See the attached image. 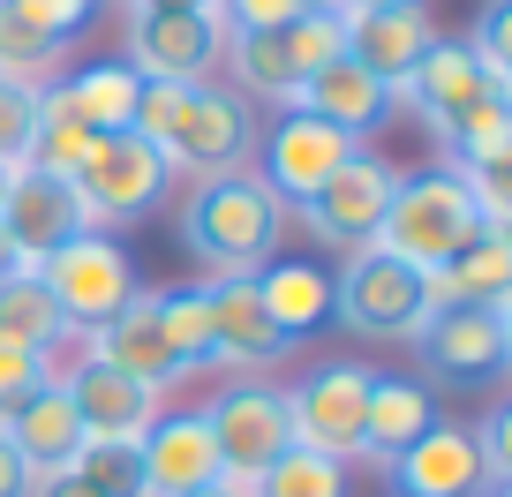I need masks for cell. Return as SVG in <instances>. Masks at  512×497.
<instances>
[{"mask_svg": "<svg viewBox=\"0 0 512 497\" xmlns=\"http://www.w3.org/2000/svg\"><path fill=\"white\" fill-rule=\"evenodd\" d=\"M174 226H181V249H189L211 279H256L279 257L287 211L256 181V166H226V174H211V181H189Z\"/></svg>", "mask_w": 512, "mask_h": 497, "instance_id": "obj_1", "label": "cell"}, {"mask_svg": "<svg viewBox=\"0 0 512 497\" xmlns=\"http://www.w3.org/2000/svg\"><path fill=\"white\" fill-rule=\"evenodd\" d=\"M475 234H482V219H475L467 181L452 174V166H437V174H400V189L384 204V226H377V249L400 257L407 272H437V264H452Z\"/></svg>", "mask_w": 512, "mask_h": 497, "instance_id": "obj_2", "label": "cell"}, {"mask_svg": "<svg viewBox=\"0 0 512 497\" xmlns=\"http://www.w3.org/2000/svg\"><path fill=\"white\" fill-rule=\"evenodd\" d=\"M422 362L430 392H482L512 369V302H460V309H430L422 332L407 339Z\"/></svg>", "mask_w": 512, "mask_h": 497, "instance_id": "obj_3", "label": "cell"}, {"mask_svg": "<svg viewBox=\"0 0 512 497\" xmlns=\"http://www.w3.org/2000/svg\"><path fill=\"white\" fill-rule=\"evenodd\" d=\"M256 151V106L234 91V83H181L174 91V113H166V136H159V159L166 174H189V181H211L226 166H249Z\"/></svg>", "mask_w": 512, "mask_h": 497, "instance_id": "obj_4", "label": "cell"}, {"mask_svg": "<svg viewBox=\"0 0 512 497\" xmlns=\"http://www.w3.org/2000/svg\"><path fill=\"white\" fill-rule=\"evenodd\" d=\"M38 287L53 294V309H61L68 339H91L98 324H113L128 309V294H136V257H128L113 234H68L53 257H38Z\"/></svg>", "mask_w": 512, "mask_h": 497, "instance_id": "obj_5", "label": "cell"}, {"mask_svg": "<svg viewBox=\"0 0 512 497\" xmlns=\"http://www.w3.org/2000/svg\"><path fill=\"white\" fill-rule=\"evenodd\" d=\"M332 317L354 339H415L430 302H422V272H407L400 257H384L377 241L347 249V264L332 272Z\"/></svg>", "mask_w": 512, "mask_h": 497, "instance_id": "obj_6", "label": "cell"}, {"mask_svg": "<svg viewBox=\"0 0 512 497\" xmlns=\"http://www.w3.org/2000/svg\"><path fill=\"white\" fill-rule=\"evenodd\" d=\"M204 422H211V445H219V475L241 482V490L294 445L287 392H279L272 377H234V385L204 407Z\"/></svg>", "mask_w": 512, "mask_h": 497, "instance_id": "obj_7", "label": "cell"}, {"mask_svg": "<svg viewBox=\"0 0 512 497\" xmlns=\"http://www.w3.org/2000/svg\"><path fill=\"white\" fill-rule=\"evenodd\" d=\"M354 151H362L354 136H339V129H324L317 113L287 106V113L272 121V129L256 136V151H249V159H256V181H264V189L279 196V211H302L309 196H317L324 181H332L339 166L354 159Z\"/></svg>", "mask_w": 512, "mask_h": 497, "instance_id": "obj_8", "label": "cell"}, {"mask_svg": "<svg viewBox=\"0 0 512 497\" xmlns=\"http://www.w3.org/2000/svg\"><path fill=\"white\" fill-rule=\"evenodd\" d=\"M166 189H174V174H166V159L144 144V136H128V129L121 136H91V159H83V174H76V196H83V211H91L98 234L144 219Z\"/></svg>", "mask_w": 512, "mask_h": 497, "instance_id": "obj_9", "label": "cell"}, {"mask_svg": "<svg viewBox=\"0 0 512 497\" xmlns=\"http://www.w3.org/2000/svg\"><path fill=\"white\" fill-rule=\"evenodd\" d=\"M369 362H317L302 385H287V422L294 445L324 452V460L347 467L362 452V407H369Z\"/></svg>", "mask_w": 512, "mask_h": 497, "instance_id": "obj_10", "label": "cell"}, {"mask_svg": "<svg viewBox=\"0 0 512 497\" xmlns=\"http://www.w3.org/2000/svg\"><path fill=\"white\" fill-rule=\"evenodd\" d=\"M392 189H400V166L377 159V151H354V159L302 204V226L324 241V249H339V257H347V249H369V241H377V226H384Z\"/></svg>", "mask_w": 512, "mask_h": 497, "instance_id": "obj_11", "label": "cell"}, {"mask_svg": "<svg viewBox=\"0 0 512 497\" xmlns=\"http://www.w3.org/2000/svg\"><path fill=\"white\" fill-rule=\"evenodd\" d=\"M0 234L16 249L23 272H38V257H53L68 234H91V211H83L76 181H53L38 166H16L8 174V196H0Z\"/></svg>", "mask_w": 512, "mask_h": 497, "instance_id": "obj_12", "label": "cell"}, {"mask_svg": "<svg viewBox=\"0 0 512 497\" xmlns=\"http://www.w3.org/2000/svg\"><path fill=\"white\" fill-rule=\"evenodd\" d=\"M204 309H211V369L272 377L294 354V339H279V324L256 302V279H204Z\"/></svg>", "mask_w": 512, "mask_h": 497, "instance_id": "obj_13", "label": "cell"}, {"mask_svg": "<svg viewBox=\"0 0 512 497\" xmlns=\"http://www.w3.org/2000/svg\"><path fill=\"white\" fill-rule=\"evenodd\" d=\"M339 38H347V61L362 68V76H377L384 91L400 98V83L415 76V61L437 46V23L422 0H407V8H347L339 16Z\"/></svg>", "mask_w": 512, "mask_h": 497, "instance_id": "obj_14", "label": "cell"}, {"mask_svg": "<svg viewBox=\"0 0 512 497\" xmlns=\"http://www.w3.org/2000/svg\"><path fill=\"white\" fill-rule=\"evenodd\" d=\"M61 385H68V400H76L91 445H136V437L166 415V392H151V385H136V377H121V369H106L98 354H83L76 369H61Z\"/></svg>", "mask_w": 512, "mask_h": 497, "instance_id": "obj_15", "label": "cell"}, {"mask_svg": "<svg viewBox=\"0 0 512 497\" xmlns=\"http://www.w3.org/2000/svg\"><path fill=\"white\" fill-rule=\"evenodd\" d=\"M226 53L219 16H128V68L144 83H204Z\"/></svg>", "mask_w": 512, "mask_h": 497, "instance_id": "obj_16", "label": "cell"}, {"mask_svg": "<svg viewBox=\"0 0 512 497\" xmlns=\"http://www.w3.org/2000/svg\"><path fill=\"white\" fill-rule=\"evenodd\" d=\"M136 460H144V490H151V497H189V490L226 482L204 407H166V415L136 437Z\"/></svg>", "mask_w": 512, "mask_h": 497, "instance_id": "obj_17", "label": "cell"}, {"mask_svg": "<svg viewBox=\"0 0 512 497\" xmlns=\"http://www.w3.org/2000/svg\"><path fill=\"white\" fill-rule=\"evenodd\" d=\"M136 98H144V76L128 61H91L76 76H53L38 91V113H53V121H68L83 136H121L136 121Z\"/></svg>", "mask_w": 512, "mask_h": 497, "instance_id": "obj_18", "label": "cell"}, {"mask_svg": "<svg viewBox=\"0 0 512 497\" xmlns=\"http://www.w3.org/2000/svg\"><path fill=\"white\" fill-rule=\"evenodd\" d=\"M392 497H482V460H475V430L437 415L400 460L384 467Z\"/></svg>", "mask_w": 512, "mask_h": 497, "instance_id": "obj_19", "label": "cell"}, {"mask_svg": "<svg viewBox=\"0 0 512 497\" xmlns=\"http://www.w3.org/2000/svg\"><path fill=\"white\" fill-rule=\"evenodd\" d=\"M83 354H98L106 369H121V377H136V385H151V392H174L189 369L174 362V347H166V332H159V294L151 287H136L128 294V309L113 324H98L91 339H83Z\"/></svg>", "mask_w": 512, "mask_h": 497, "instance_id": "obj_20", "label": "cell"}, {"mask_svg": "<svg viewBox=\"0 0 512 497\" xmlns=\"http://www.w3.org/2000/svg\"><path fill=\"white\" fill-rule=\"evenodd\" d=\"M0 437L16 445V460L31 467V475H53V467H76V452L91 445V437H83V415H76V400H68V385H61V369H53V377H46V385H38L23 407H8V415H0Z\"/></svg>", "mask_w": 512, "mask_h": 497, "instance_id": "obj_21", "label": "cell"}, {"mask_svg": "<svg viewBox=\"0 0 512 497\" xmlns=\"http://www.w3.org/2000/svg\"><path fill=\"white\" fill-rule=\"evenodd\" d=\"M482 91H497V83L482 76V61L467 53V38H437V46L415 61V76L400 83V98L422 113V121H430V136H445ZM505 98H512V91H505Z\"/></svg>", "mask_w": 512, "mask_h": 497, "instance_id": "obj_22", "label": "cell"}, {"mask_svg": "<svg viewBox=\"0 0 512 497\" xmlns=\"http://www.w3.org/2000/svg\"><path fill=\"white\" fill-rule=\"evenodd\" d=\"M437 422V392L422 377H369V407H362V452L354 460L392 467L422 430Z\"/></svg>", "mask_w": 512, "mask_h": 497, "instance_id": "obj_23", "label": "cell"}, {"mask_svg": "<svg viewBox=\"0 0 512 497\" xmlns=\"http://www.w3.org/2000/svg\"><path fill=\"white\" fill-rule=\"evenodd\" d=\"M294 106H302V113H317L324 129H339V136H354V144H362V136L377 129L384 113H392V91H384L377 76H362V68H354L347 53H339L332 68H317V76H309L302 91H294Z\"/></svg>", "mask_w": 512, "mask_h": 497, "instance_id": "obj_24", "label": "cell"}, {"mask_svg": "<svg viewBox=\"0 0 512 497\" xmlns=\"http://www.w3.org/2000/svg\"><path fill=\"white\" fill-rule=\"evenodd\" d=\"M256 302H264V317L279 324V339L302 347L309 332L332 324V272H324V264H302V257H272L256 272Z\"/></svg>", "mask_w": 512, "mask_h": 497, "instance_id": "obj_25", "label": "cell"}, {"mask_svg": "<svg viewBox=\"0 0 512 497\" xmlns=\"http://www.w3.org/2000/svg\"><path fill=\"white\" fill-rule=\"evenodd\" d=\"M422 302L460 309V302H512V234H475L452 264L422 272Z\"/></svg>", "mask_w": 512, "mask_h": 497, "instance_id": "obj_26", "label": "cell"}, {"mask_svg": "<svg viewBox=\"0 0 512 497\" xmlns=\"http://www.w3.org/2000/svg\"><path fill=\"white\" fill-rule=\"evenodd\" d=\"M437 144L452 151V174H482V166H505L512 159V98L505 91H482L475 106L452 121Z\"/></svg>", "mask_w": 512, "mask_h": 497, "instance_id": "obj_27", "label": "cell"}, {"mask_svg": "<svg viewBox=\"0 0 512 497\" xmlns=\"http://www.w3.org/2000/svg\"><path fill=\"white\" fill-rule=\"evenodd\" d=\"M0 332L23 339V347H38V354H53L68 339V324H61V309H53V294L38 287V272H8L0 279Z\"/></svg>", "mask_w": 512, "mask_h": 497, "instance_id": "obj_28", "label": "cell"}, {"mask_svg": "<svg viewBox=\"0 0 512 497\" xmlns=\"http://www.w3.org/2000/svg\"><path fill=\"white\" fill-rule=\"evenodd\" d=\"M249 497H347V467L324 460V452H309V445H287L249 482Z\"/></svg>", "mask_w": 512, "mask_h": 497, "instance_id": "obj_29", "label": "cell"}, {"mask_svg": "<svg viewBox=\"0 0 512 497\" xmlns=\"http://www.w3.org/2000/svg\"><path fill=\"white\" fill-rule=\"evenodd\" d=\"M159 332L174 347V362L189 369H211V309H204V287H166L159 294Z\"/></svg>", "mask_w": 512, "mask_h": 497, "instance_id": "obj_30", "label": "cell"}, {"mask_svg": "<svg viewBox=\"0 0 512 497\" xmlns=\"http://www.w3.org/2000/svg\"><path fill=\"white\" fill-rule=\"evenodd\" d=\"M61 76V46L38 31H23L8 8H0V83H16V91H46Z\"/></svg>", "mask_w": 512, "mask_h": 497, "instance_id": "obj_31", "label": "cell"}, {"mask_svg": "<svg viewBox=\"0 0 512 497\" xmlns=\"http://www.w3.org/2000/svg\"><path fill=\"white\" fill-rule=\"evenodd\" d=\"M279 46H287V61H294V83H309L317 68H332L339 53H347V38H339V16H294L287 31H279Z\"/></svg>", "mask_w": 512, "mask_h": 497, "instance_id": "obj_32", "label": "cell"}, {"mask_svg": "<svg viewBox=\"0 0 512 497\" xmlns=\"http://www.w3.org/2000/svg\"><path fill=\"white\" fill-rule=\"evenodd\" d=\"M76 475L91 482L98 497H151V490H144V460H136V445H83V452H76Z\"/></svg>", "mask_w": 512, "mask_h": 497, "instance_id": "obj_33", "label": "cell"}, {"mask_svg": "<svg viewBox=\"0 0 512 497\" xmlns=\"http://www.w3.org/2000/svg\"><path fill=\"white\" fill-rule=\"evenodd\" d=\"M83 159H91V136L53 121V113H38V136H31V159L23 166H38V174H53V181H76Z\"/></svg>", "mask_w": 512, "mask_h": 497, "instance_id": "obj_34", "label": "cell"}, {"mask_svg": "<svg viewBox=\"0 0 512 497\" xmlns=\"http://www.w3.org/2000/svg\"><path fill=\"white\" fill-rule=\"evenodd\" d=\"M467 53L482 61V76L497 83V91H512V0H490L475 23V38H467Z\"/></svg>", "mask_w": 512, "mask_h": 497, "instance_id": "obj_35", "label": "cell"}, {"mask_svg": "<svg viewBox=\"0 0 512 497\" xmlns=\"http://www.w3.org/2000/svg\"><path fill=\"white\" fill-rule=\"evenodd\" d=\"M467 430H475V460H482V497H505V482H512V407H490Z\"/></svg>", "mask_w": 512, "mask_h": 497, "instance_id": "obj_36", "label": "cell"}, {"mask_svg": "<svg viewBox=\"0 0 512 497\" xmlns=\"http://www.w3.org/2000/svg\"><path fill=\"white\" fill-rule=\"evenodd\" d=\"M46 377H53V354H38V347H23V339L0 332V415H8V407H23Z\"/></svg>", "mask_w": 512, "mask_h": 497, "instance_id": "obj_37", "label": "cell"}, {"mask_svg": "<svg viewBox=\"0 0 512 497\" xmlns=\"http://www.w3.org/2000/svg\"><path fill=\"white\" fill-rule=\"evenodd\" d=\"M8 16L23 23V31H38V38H53V46H68V38L83 31V16H91L98 0H0Z\"/></svg>", "mask_w": 512, "mask_h": 497, "instance_id": "obj_38", "label": "cell"}, {"mask_svg": "<svg viewBox=\"0 0 512 497\" xmlns=\"http://www.w3.org/2000/svg\"><path fill=\"white\" fill-rule=\"evenodd\" d=\"M31 136H38V91L0 83V166H8V174L31 159Z\"/></svg>", "mask_w": 512, "mask_h": 497, "instance_id": "obj_39", "label": "cell"}, {"mask_svg": "<svg viewBox=\"0 0 512 497\" xmlns=\"http://www.w3.org/2000/svg\"><path fill=\"white\" fill-rule=\"evenodd\" d=\"M211 16H219L226 38H264V31H287L302 16V0H219Z\"/></svg>", "mask_w": 512, "mask_h": 497, "instance_id": "obj_40", "label": "cell"}, {"mask_svg": "<svg viewBox=\"0 0 512 497\" xmlns=\"http://www.w3.org/2000/svg\"><path fill=\"white\" fill-rule=\"evenodd\" d=\"M31 497H98L76 467H53V475H31Z\"/></svg>", "mask_w": 512, "mask_h": 497, "instance_id": "obj_41", "label": "cell"}, {"mask_svg": "<svg viewBox=\"0 0 512 497\" xmlns=\"http://www.w3.org/2000/svg\"><path fill=\"white\" fill-rule=\"evenodd\" d=\"M0 497H31V467L16 460V445L0 437Z\"/></svg>", "mask_w": 512, "mask_h": 497, "instance_id": "obj_42", "label": "cell"}, {"mask_svg": "<svg viewBox=\"0 0 512 497\" xmlns=\"http://www.w3.org/2000/svg\"><path fill=\"white\" fill-rule=\"evenodd\" d=\"M136 8H144V16H211L219 0H136Z\"/></svg>", "mask_w": 512, "mask_h": 497, "instance_id": "obj_43", "label": "cell"}, {"mask_svg": "<svg viewBox=\"0 0 512 497\" xmlns=\"http://www.w3.org/2000/svg\"><path fill=\"white\" fill-rule=\"evenodd\" d=\"M309 16H347V0H302Z\"/></svg>", "mask_w": 512, "mask_h": 497, "instance_id": "obj_44", "label": "cell"}, {"mask_svg": "<svg viewBox=\"0 0 512 497\" xmlns=\"http://www.w3.org/2000/svg\"><path fill=\"white\" fill-rule=\"evenodd\" d=\"M189 497H249L241 482H211V490H189Z\"/></svg>", "mask_w": 512, "mask_h": 497, "instance_id": "obj_45", "label": "cell"}, {"mask_svg": "<svg viewBox=\"0 0 512 497\" xmlns=\"http://www.w3.org/2000/svg\"><path fill=\"white\" fill-rule=\"evenodd\" d=\"M8 272H23V264H16V249H8V234H0V279Z\"/></svg>", "mask_w": 512, "mask_h": 497, "instance_id": "obj_46", "label": "cell"}, {"mask_svg": "<svg viewBox=\"0 0 512 497\" xmlns=\"http://www.w3.org/2000/svg\"><path fill=\"white\" fill-rule=\"evenodd\" d=\"M347 8H407V0H347Z\"/></svg>", "mask_w": 512, "mask_h": 497, "instance_id": "obj_47", "label": "cell"}, {"mask_svg": "<svg viewBox=\"0 0 512 497\" xmlns=\"http://www.w3.org/2000/svg\"><path fill=\"white\" fill-rule=\"evenodd\" d=\"M0 196H8V166H0Z\"/></svg>", "mask_w": 512, "mask_h": 497, "instance_id": "obj_48", "label": "cell"}]
</instances>
